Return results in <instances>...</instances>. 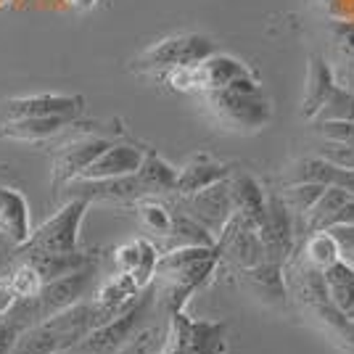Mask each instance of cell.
I'll return each instance as SVG.
<instances>
[{
	"mask_svg": "<svg viewBox=\"0 0 354 354\" xmlns=\"http://www.w3.org/2000/svg\"><path fill=\"white\" fill-rule=\"evenodd\" d=\"M217 265H220L217 246H177L159 254L153 281L159 286L167 310H183L193 291H198L212 278Z\"/></svg>",
	"mask_w": 354,
	"mask_h": 354,
	"instance_id": "1",
	"label": "cell"
},
{
	"mask_svg": "<svg viewBox=\"0 0 354 354\" xmlns=\"http://www.w3.org/2000/svg\"><path fill=\"white\" fill-rule=\"evenodd\" d=\"M169 88L180 93H212V90H262L259 88V77L254 74L246 61L230 53L214 50L204 61L193 64V66H180L169 72L159 74Z\"/></svg>",
	"mask_w": 354,
	"mask_h": 354,
	"instance_id": "2",
	"label": "cell"
},
{
	"mask_svg": "<svg viewBox=\"0 0 354 354\" xmlns=\"http://www.w3.org/2000/svg\"><path fill=\"white\" fill-rule=\"evenodd\" d=\"M217 50L214 40L201 32H180L162 37L159 43L148 45L143 53L130 61V69L138 74H164L180 66H193Z\"/></svg>",
	"mask_w": 354,
	"mask_h": 354,
	"instance_id": "3",
	"label": "cell"
},
{
	"mask_svg": "<svg viewBox=\"0 0 354 354\" xmlns=\"http://www.w3.org/2000/svg\"><path fill=\"white\" fill-rule=\"evenodd\" d=\"M90 201L72 196L64 207L48 217L40 227H32V236L16 251H32V254H77L80 249V227L88 214Z\"/></svg>",
	"mask_w": 354,
	"mask_h": 354,
	"instance_id": "4",
	"label": "cell"
},
{
	"mask_svg": "<svg viewBox=\"0 0 354 354\" xmlns=\"http://www.w3.org/2000/svg\"><path fill=\"white\" fill-rule=\"evenodd\" d=\"M225 323L193 320L183 310L169 312V330L156 354H222Z\"/></svg>",
	"mask_w": 354,
	"mask_h": 354,
	"instance_id": "5",
	"label": "cell"
},
{
	"mask_svg": "<svg viewBox=\"0 0 354 354\" xmlns=\"http://www.w3.org/2000/svg\"><path fill=\"white\" fill-rule=\"evenodd\" d=\"M204 98L214 117L238 130H259L270 122V114H272L267 98H262V90L225 88L204 93Z\"/></svg>",
	"mask_w": 354,
	"mask_h": 354,
	"instance_id": "6",
	"label": "cell"
},
{
	"mask_svg": "<svg viewBox=\"0 0 354 354\" xmlns=\"http://www.w3.org/2000/svg\"><path fill=\"white\" fill-rule=\"evenodd\" d=\"M95 272H98V259H93L90 265L80 267V270H74L69 275H61L56 281L43 283L40 294L30 299L35 323H43L48 317L64 312L66 307L82 301L85 294L90 291V286H93V281H95Z\"/></svg>",
	"mask_w": 354,
	"mask_h": 354,
	"instance_id": "7",
	"label": "cell"
},
{
	"mask_svg": "<svg viewBox=\"0 0 354 354\" xmlns=\"http://www.w3.org/2000/svg\"><path fill=\"white\" fill-rule=\"evenodd\" d=\"M148 304H151V294H148V288H146L133 307L119 312L117 317H111L109 323L93 328L88 336L80 341L77 346H72V349H77V352H82V354H117L119 349L140 330Z\"/></svg>",
	"mask_w": 354,
	"mask_h": 354,
	"instance_id": "8",
	"label": "cell"
},
{
	"mask_svg": "<svg viewBox=\"0 0 354 354\" xmlns=\"http://www.w3.org/2000/svg\"><path fill=\"white\" fill-rule=\"evenodd\" d=\"M214 246L220 251V262H227L236 270H249L265 259L259 227L251 225L246 217H241L238 212L227 220L220 236L214 238Z\"/></svg>",
	"mask_w": 354,
	"mask_h": 354,
	"instance_id": "9",
	"label": "cell"
},
{
	"mask_svg": "<svg viewBox=\"0 0 354 354\" xmlns=\"http://www.w3.org/2000/svg\"><path fill=\"white\" fill-rule=\"evenodd\" d=\"M82 111H85V98L64 93H35V95H16L0 101V122L27 117H69L80 122Z\"/></svg>",
	"mask_w": 354,
	"mask_h": 354,
	"instance_id": "10",
	"label": "cell"
},
{
	"mask_svg": "<svg viewBox=\"0 0 354 354\" xmlns=\"http://www.w3.org/2000/svg\"><path fill=\"white\" fill-rule=\"evenodd\" d=\"M259 238L265 249L267 262L286 265L288 257L296 249V233H294V212L286 204L281 196H267V212L265 222L259 225Z\"/></svg>",
	"mask_w": 354,
	"mask_h": 354,
	"instance_id": "11",
	"label": "cell"
},
{
	"mask_svg": "<svg viewBox=\"0 0 354 354\" xmlns=\"http://www.w3.org/2000/svg\"><path fill=\"white\" fill-rule=\"evenodd\" d=\"M180 201H183V212L193 217L201 227H207L214 238L220 236V230L227 225V220L236 214L227 180H220V183L209 185L204 191L191 193V196H180Z\"/></svg>",
	"mask_w": 354,
	"mask_h": 354,
	"instance_id": "12",
	"label": "cell"
},
{
	"mask_svg": "<svg viewBox=\"0 0 354 354\" xmlns=\"http://www.w3.org/2000/svg\"><path fill=\"white\" fill-rule=\"evenodd\" d=\"M109 146H111V138L90 133L77 135L69 143H64L56 151V159H53V180H50L53 191L59 193L64 185H69L72 180H77V177L82 175V169Z\"/></svg>",
	"mask_w": 354,
	"mask_h": 354,
	"instance_id": "13",
	"label": "cell"
},
{
	"mask_svg": "<svg viewBox=\"0 0 354 354\" xmlns=\"http://www.w3.org/2000/svg\"><path fill=\"white\" fill-rule=\"evenodd\" d=\"M146 156V148L127 140H111V146L101 151L93 162L82 169L77 180H109V177L135 175Z\"/></svg>",
	"mask_w": 354,
	"mask_h": 354,
	"instance_id": "14",
	"label": "cell"
},
{
	"mask_svg": "<svg viewBox=\"0 0 354 354\" xmlns=\"http://www.w3.org/2000/svg\"><path fill=\"white\" fill-rule=\"evenodd\" d=\"M0 236L14 251L32 236V214L27 196L3 183H0Z\"/></svg>",
	"mask_w": 354,
	"mask_h": 354,
	"instance_id": "15",
	"label": "cell"
},
{
	"mask_svg": "<svg viewBox=\"0 0 354 354\" xmlns=\"http://www.w3.org/2000/svg\"><path fill=\"white\" fill-rule=\"evenodd\" d=\"M233 169H236L233 164L217 162L209 153H196L183 167H177L175 193L177 196H191L196 191H204L220 180H227Z\"/></svg>",
	"mask_w": 354,
	"mask_h": 354,
	"instance_id": "16",
	"label": "cell"
},
{
	"mask_svg": "<svg viewBox=\"0 0 354 354\" xmlns=\"http://www.w3.org/2000/svg\"><path fill=\"white\" fill-rule=\"evenodd\" d=\"M159 254H162V251L156 249L153 241H148V238H135V241H130V243H124V246H119V249L114 251V265H117V272L133 275V281L138 283L140 288H151Z\"/></svg>",
	"mask_w": 354,
	"mask_h": 354,
	"instance_id": "17",
	"label": "cell"
},
{
	"mask_svg": "<svg viewBox=\"0 0 354 354\" xmlns=\"http://www.w3.org/2000/svg\"><path fill=\"white\" fill-rule=\"evenodd\" d=\"M227 188H230V198H233V207L238 214L259 227L265 222L267 193L257 183V177H251L249 172H241V169H233L227 177Z\"/></svg>",
	"mask_w": 354,
	"mask_h": 354,
	"instance_id": "18",
	"label": "cell"
},
{
	"mask_svg": "<svg viewBox=\"0 0 354 354\" xmlns=\"http://www.w3.org/2000/svg\"><path fill=\"white\" fill-rule=\"evenodd\" d=\"M77 124V119L69 117H27L0 122V138L3 140H24V143H43L53 135L64 133L66 127Z\"/></svg>",
	"mask_w": 354,
	"mask_h": 354,
	"instance_id": "19",
	"label": "cell"
},
{
	"mask_svg": "<svg viewBox=\"0 0 354 354\" xmlns=\"http://www.w3.org/2000/svg\"><path fill=\"white\" fill-rule=\"evenodd\" d=\"M336 88H339V82H336L333 69L325 64L323 56H317V53L310 56V77H307V95H304V104H301V117H317Z\"/></svg>",
	"mask_w": 354,
	"mask_h": 354,
	"instance_id": "20",
	"label": "cell"
},
{
	"mask_svg": "<svg viewBox=\"0 0 354 354\" xmlns=\"http://www.w3.org/2000/svg\"><path fill=\"white\" fill-rule=\"evenodd\" d=\"M241 272V281L251 288V294L265 299V301H272V304H281L286 301V278H283V265H275V262H267L262 259L259 265L249 267V270H238Z\"/></svg>",
	"mask_w": 354,
	"mask_h": 354,
	"instance_id": "21",
	"label": "cell"
},
{
	"mask_svg": "<svg viewBox=\"0 0 354 354\" xmlns=\"http://www.w3.org/2000/svg\"><path fill=\"white\" fill-rule=\"evenodd\" d=\"M135 175L140 180V185H143L148 198H153L159 193H175L177 167H172L153 148H146V156H143V162H140Z\"/></svg>",
	"mask_w": 354,
	"mask_h": 354,
	"instance_id": "22",
	"label": "cell"
},
{
	"mask_svg": "<svg viewBox=\"0 0 354 354\" xmlns=\"http://www.w3.org/2000/svg\"><path fill=\"white\" fill-rule=\"evenodd\" d=\"M299 257H301L307 265L317 267V270H325V267H330L333 262H339L341 251H339V243L333 241V236H330L328 230H315V233H310L307 241L301 243Z\"/></svg>",
	"mask_w": 354,
	"mask_h": 354,
	"instance_id": "23",
	"label": "cell"
},
{
	"mask_svg": "<svg viewBox=\"0 0 354 354\" xmlns=\"http://www.w3.org/2000/svg\"><path fill=\"white\" fill-rule=\"evenodd\" d=\"M169 249L177 246H214V236L207 227H201L198 222L188 217L185 212H172V230H169Z\"/></svg>",
	"mask_w": 354,
	"mask_h": 354,
	"instance_id": "24",
	"label": "cell"
},
{
	"mask_svg": "<svg viewBox=\"0 0 354 354\" xmlns=\"http://www.w3.org/2000/svg\"><path fill=\"white\" fill-rule=\"evenodd\" d=\"M135 207H138V217L143 222V227L151 236H169V230H172V209L167 204L156 201V198H140V201H135Z\"/></svg>",
	"mask_w": 354,
	"mask_h": 354,
	"instance_id": "25",
	"label": "cell"
},
{
	"mask_svg": "<svg viewBox=\"0 0 354 354\" xmlns=\"http://www.w3.org/2000/svg\"><path fill=\"white\" fill-rule=\"evenodd\" d=\"M323 191H325V185H317V183H294V185L288 188L286 204L291 207V212H299L301 217H307V212H310L312 204L320 198Z\"/></svg>",
	"mask_w": 354,
	"mask_h": 354,
	"instance_id": "26",
	"label": "cell"
},
{
	"mask_svg": "<svg viewBox=\"0 0 354 354\" xmlns=\"http://www.w3.org/2000/svg\"><path fill=\"white\" fill-rule=\"evenodd\" d=\"M330 32H333V43L339 48V53L354 69V21H336Z\"/></svg>",
	"mask_w": 354,
	"mask_h": 354,
	"instance_id": "27",
	"label": "cell"
},
{
	"mask_svg": "<svg viewBox=\"0 0 354 354\" xmlns=\"http://www.w3.org/2000/svg\"><path fill=\"white\" fill-rule=\"evenodd\" d=\"M156 330H138L117 354H156Z\"/></svg>",
	"mask_w": 354,
	"mask_h": 354,
	"instance_id": "28",
	"label": "cell"
},
{
	"mask_svg": "<svg viewBox=\"0 0 354 354\" xmlns=\"http://www.w3.org/2000/svg\"><path fill=\"white\" fill-rule=\"evenodd\" d=\"M328 233L339 243L341 259L354 262V225H333V227H328Z\"/></svg>",
	"mask_w": 354,
	"mask_h": 354,
	"instance_id": "29",
	"label": "cell"
},
{
	"mask_svg": "<svg viewBox=\"0 0 354 354\" xmlns=\"http://www.w3.org/2000/svg\"><path fill=\"white\" fill-rule=\"evenodd\" d=\"M16 301V294H14V288H11V283H8V275L0 270V317L6 315V312L14 307Z\"/></svg>",
	"mask_w": 354,
	"mask_h": 354,
	"instance_id": "30",
	"label": "cell"
},
{
	"mask_svg": "<svg viewBox=\"0 0 354 354\" xmlns=\"http://www.w3.org/2000/svg\"><path fill=\"white\" fill-rule=\"evenodd\" d=\"M61 3H66V6H72V8H80V11H88L98 0H61Z\"/></svg>",
	"mask_w": 354,
	"mask_h": 354,
	"instance_id": "31",
	"label": "cell"
},
{
	"mask_svg": "<svg viewBox=\"0 0 354 354\" xmlns=\"http://www.w3.org/2000/svg\"><path fill=\"white\" fill-rule=\"evenodd\" d=\"M53 354H82V352H77V349H61V352H53Z\"/></svg>",
	"mask_w": 354,
	"mask_h": 354,
	"instance_id": "32",
	"label": "cell"
},
{
	"mask_svg": "<svg viewBox=\"0 0 354 354\" xmlns=\"http://www.w3.org/2000/svg\"><path fill=\"white\" fill-rule=\"evenodd\" d=\"M14 0H0V8H6V6H11Z\"/></svg>",
	"mask_w": 354,
	"mask_h": 354,
	"instance_id": "33",
	"label": "cell"
},
{
	"mask_svg": "<svg viewBox=\"0 0 354 354\" xmlns=\"http://www.w3.org/2000/svg\"><path fill=\"white\" fill-rule=\"evenodd\" d=\"M349 265H352V267H354V262H349Z\"/></svg>",
	"mask_w": 354,
	"mask_h": 354,
	"instance_id": "34",
	"label": "cell"
}]
</instances>
